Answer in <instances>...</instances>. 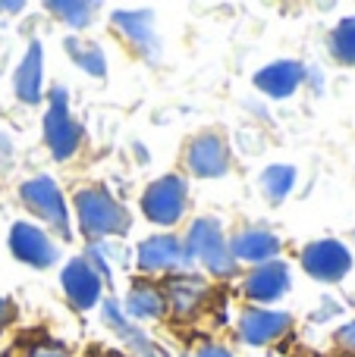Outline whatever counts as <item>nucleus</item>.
<instances>
[{"label": "nucleus", "instance_id": "obj_1", "mask_svg": "<svg viewBox=\"0 0 355 357\" xmlns=\"http://www.w3.org/2000/svg\"><path fill=\"white\" fill-rule=\"evenodd\" d=\"M75 210H79V226L88 238L123 235L129 229V210L107 188H82L75 195Z\"/></svg>", "mask_w": 355, "mask_h": 357}, {"label": "nucleus", "instance_id": "obj_2", "mask_svg": "<svg viewBox=\"0 0 355 357\" xmlns=\"http://www.w3.org/2000/svg\"><path fill=\"white\" fill-rule=\"evenodd\" d=\"M186 251H189V257L205 264V270L217 273V276H226V273H233V266H236L230 241H226L217 220H195L192 229H189Z\"/></svg>", "mask_w": 355, "mask_h": 357}, {"label": "nucleus", "instance_id": "obj_3", "mask_svg": "<svg viewBox=\"0 0 355 357\" xmlns=\"http://www.w3.org/2000/svg\"><path fill=\"white\" fill-rule=\"evenodd\" d=\"M22 204L44 220L50 229H54L60 238H69V213H66V201H63L60 188H57L54 178L48 176H35L22 185Z\"/></svg>", "mask_w": 355, "mask_h": 357}, {"label": "nucleus", "instance_id": "obj_4", "mask_svg": "<svg viewBox=\"0 0 355 357\" xmlns=\"http://www.w3.org/2000/svg\"><path fill=\"white\" fill-rule=\"evenodd\" d=\"M186 197H189L186 178L170 173V176H161L157 182L148 185V191H145V197H142V210L151 222L173 226V222L186 213Z\"/></svg>", "mask_w": 355, "mask_h": 357}, {"label": "nucleus", "instance_id": "obj_5", "mask_svg": "<svg viewBox=\"0 0 355 357\" xmlns=\"http://www.w3.org/2000/svg\"><path fill=\"white\" fill-rule=\"evenodd\" d=\"M79 138H82V129H79V123L69 116L66 91L54 88V91H50L48 116H44V142H48L50 154H54L57 160H69V157L79 151Z\"/></svg>", "mask_w": 355, "mask_h": 357}, {"label": "nucleus", "instance_id": "obj_6", "mask_svg": "<svg viewBox=\"0 0 355 357\" xmlns=\"http://www.w3.org/2000/svg\"><path fill=\"white\" fill-rule=\"evenodd\" d=\"M302 266L308 276H314L318 282H340L346 273L352 270V254L346 245L333 238H321L302 251Z\"/></svg>", "mask_w": 355, "mask_h": 357}, {"label": "nucleus", "instance_id": "obj_7", "mask_svg": "<svg viewBox=\"0 0 355 357\" xmlns=\"http://www.w3.org/2000/svg\"><path fill=\"white\" fill-rule=\"evenodd\" d=\"M192 264L186 245L173 235H154L138 245V266L145 273H170V270H186Z\"/></svg>", "mask_w": 355, "mask_h": 357}, {"label": "nucleus", "instance_id": "obj_8", "mask_svg": "<svg viewBox=\"0 0 355 357\" xmlns=\"http://www.w3.org/2000/svg\"><path fill=\"white\" fill-rule=\"evenodd\" d=\"M186 167L189 173L201 176V178H217L230 169V148L220 135L214 132H205L198 135L186 151Z\"/></svg>", "mask_w": 355, "mask_h": 357}, {"label": "nucleus", "instance_id": "obj_9", "mask_svg": "<svg viewBox=\"0 0 355 357\" xmlns=\"http://www.w3.org/2000/svg\"><path fill=\"white\" fill-rule=\"evenodd\" d=\"M10 251L16 254V260L35 266V270H44L57 260V248L50 241L48 232H41L31 222H16L10 232Z\"/></svg>", "mask_w": 355, "mask_h": 357}, {"label": "nucleus", "instance_id": "obj_10", "mask_svg": "<svg viewBox=\"0 0 355 357\" xmlns=\"http://www.w3.org/2000/svg\"><path fill=\"white\" fill-rule=\"evenodd\" d=\"M63 291L69 295V301L75 307H94L101 301V276L94 273V266L88 260H69V266L63 270Z\"/></svg>", "mask_w": 355, "mask_h": 357}, {"label": "nucleus", "instance_id": "obj_11", "mask_svg": "<svg viewBox=\"0 0 355 357\" xmlns=\"http://www.w3.org/2000/svg\"><path fill=\"white\" fill-rule=\"evenodd\" d=\"M289 329V314L283 310H245L239 320V335L245 345H270Z\"/></svg>", "mask_w": 355, "mask_h": 357}, {"label": "nucleus", "instance_id": "obj_12", "mask_svg": "<svg viewBox=\"0 0 355 357\" xmlns=\"http://www.w3.org/2000/svg\"><path fill=\"white\" fill-rule=\"evenodd\" d=\"M287 289H289V266L283 260H268V264L255 266L252 276L245 279V295L261 304L277 301L280 295H287Z\"/></svg>", "mask_w": 355, "mask_h": 357}, {"label": "nucleus", "instance_id": "obj_13", "mask_svg": "<svg viewBox=\"0 0 355 357\" xmlns=\"http://www.w3.org/2000/svg\"><path fill=\"white\" fill-rule=\"evenodd\" d=\"M113 25L123 31L126 41H132V47H136L142 56H148V60H157L161 47H157L154 19H151V13H145V10H138V13L119 10V13H113Z\"/></svg>", "mask_w": 355, "mask_h": 357}, {"label": "nucleus", "instance_id": "obj_14", "mask_svg": "<svg viewBox=\"0 0 355 357\" xmlns=\"http://www.w3.org/2000/svg\"><path fill=\"white\" fill-rule=\"evenodd\" d=\"M302 79H305L302 63L277 60V63L264 66L261 73L255 75V88H258V91H264V94H270V98H289V94L302 85Z\"/></svg>", "mask_w": 355, "mask_h": 357}, {"label": "nucleus", "instance_id": "obj_15", "mask_svg": "<svg viewBox=\"0 0 355 357\" xmlns=\"http://www.w3.org/2000/svg\"><path fill=\"white\" fill-rule=\"evenodd\" d=\"M233 257L249 260V264H261V260H270L277 251H280V238L268 229H242L236 238L230 241Z\"/></svg>", "mask_w": 355, "mask_h": 357}, {"label": "nucleus", "instance_id": "obj_16", "mask_svg": "<svg viewBox=\"0 0 355 357\" xmlns=\"http://www.w3.org/2000/svg\"><path fill=\"white\" fill-rule=\"evenodd\" d=\"M41 75H44L41 44L31 41L29 54L22 56V66H19V73H16V94L22 104H38V100H41Z\"/></svg>", "mask_w": 355, "mask_h": 357}, {"label": "nucleus", "instance_id": "obj_17", "mask_svg": "<svg viewBox=\"0 0 355 357\" xmlns=\"http://www.w3.org/2000/svg\"><path fill=\"white\" fill-rule=\"evenodd\" d=\"M101 314H104V323H107V326H110L113 333H117L119 339H123L136 354H154V345L148 342V335H145L142 329H136L129 320H126V314L119 310V304L113 301V298H107V301L101 304Z\"/></svg>", "mask_w": 355, "mask_h": 357}, {"label": "nucleus", "instance_id": "obj_18", "mask_svg": "<svg viewBox=\"0 0 355 357\" xmlns=\"http://www.w3.org/2000/svg\"><path fill=\"white\" fill-rule=\"evenodd\" d=\"M126 307H129V314L136 317V320H157V317H164V310H167V301H164V295L154 285L136 282L129 291Z\"/></svg>", "mask_w": 355, "mask_h": 357}, {"label": "nucleus", "instance_id": "obj_19", "mask_svg": "<svg viewBox=\"0 0 355 357\" xmlns=\"http://www.w3.org/2000/svg\"><path fill=\"white\" fill-rule=\"evenodd\" d=\"M66 54L73 56L88 75H104L107 73V60H104V54H101L98 44L79 41V38H66Z\"/></svg>", "mask_w": 355, "mask_h": 357}, {"label": "nucleus", "instance_id": "obj_20", "mask_svg": "<svg viewBox=\"0 0 355 357\" xmlns=\"http://www.w3.org/2000/svg\"><path fill=\"white\" fill-rule=\"evenodd\" d=\"M293 185H296V169L293 167H287V163H277V167H268L264 169V176H261V188H264V195L270 197V201H283V197L293 191Z\"/></svg>", "mask_w": 355, "mask_h": 357}, {"label": "nucleus", "instance_id": "obj_21", "mask_svg": "<svg viewBox=\"0 0 355 357\" xmlns=\"http://www.w3.org/2000/svg\"><path fill=\"white\" fill-rule=\"evenodd\" d=\"M331 54L343 66H355V16L337 22V29L331 31Z\"/></svg>", "mask_w": 355, "mask_h": 357}, {"label": "nucleus", "instance_id": "obj_22", "mask_svg": "<svg viewBox=\"0 0 355 357\" xmlns=\"http://www.w3.org/2000/svg\"><path fill=\"white\" fill-rule=\"evenodd\" d=\"M48 10L54 13V16H60L66 25H75V29H85L88 22H92V3H75V0H50Z\"/></svg>", "mask_w": 355, "mask_h": 357}, {"label": "nucleus", "instance_id": "obj_23", "mask_svg": "<svg viewBox=\"0 0 355 357\" xmlns=\"http://www.w3.org/2000/svg\"><path fill=\"white\" fill-rule=\"evenodd\" d=\"M170 295H173V307L180 314H189L205 298V282L201 279H180V282L170 285Z\"/></svg>", "mask_w": 355, "mask_h": 357}, {"label": "nucleus", "instance_id": "obj_24", "mask_svg": "<svg viewBox=\"0 0 355 357\" xmlns=\"http://www.w3.org/2000/svg\"><path fill=\"white\" fill-rule=\"evenodd\" d=\"M337 342L346 348V351H355V320H349L343 329L337 333Z\"/></svg>", "mask_w": 355, "mask_h": 357}, {"label": "nucleus", "instance_id": "obj_25", "mask_svg": "<svg viewBox=\"0 0 355 357\" xmlns=\"http://www.w3.org/2000/svg\"><path fill=\"white\" fill-rule=\"evenodd\" d=\"M195 357H233L226 348H220V345H208V348H201Z\"/></svg>", "mask_w": 355, "mask_h": 357}, {"label": "nucleus", "instance_id": "obj_26", "mask_svg": "<svg viewBox=\"0 0 355 357\" xmlns=\"http://www.w3.org/2000/svg\"><path fill=\"white\" fill-rule=\"evenodd\" d=\"M10 320H13V304L6 298H0V326H6Z\"/></svg>", "mask_w": 355, "mask_h": 357}, {"label": "nucleus", "instance_id": "obj_27", "mask_svg": "<svg viewBox=\"0 0 355 357\" xmlns=\"http://www.w3.org/2000/svg\"><path fill=\"white\" fill-rule=\"evenodd\" d=\"M22 10V3H16V0H0V13H19Z\"/></svg>", "mask_w": 355, "mask_h": 357}, {"label": "nucleus", "instance_id": "obj_28", "mask_svg": "<svg viewBox=\"0 0 355 357\" xmlns=\"http://www.w3.org/2000/svg\"><path fill=\"white\" fill-rule=\"evenodd\" d=\"M35 357H63V354L60 351H38Z\"/></svg>", "mask_w": 355, "mask_h": 357}]
</instances>
